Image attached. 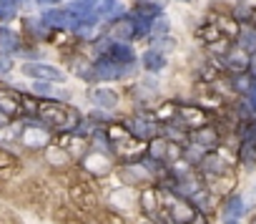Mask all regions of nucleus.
Listing matches in <instances>:
<instances>
[{"label": "nucleus", "mask_w": 256, "mask_h": 224, "mask_svg": "<svg viewBox=\"0 0 256 224\" xmlns=\"http://www.w3.org/2000/svg\"><path fill=\"white\" fill-rule=\"evenodd\" d=\"M141 209H144L148 216H154V214L158 211V191H156V189L141 191Z\"/></svg>", "instance_id": "nucleus-22"}, {"label": "nucleus", "mask_w": 256, "mask_h": 224, "mask_svg": "<svg viewBox=\"0 0 256 224\" xmlns=\"http://www.w3.org/2000/svg\"><path fill=\"white\" fill-rule=\"evenodd\" d=\"M106 61L118 63V66H128V63L134 61V51L128 48L126 43H113V46H108V51H106Z\"/></svg>", "instance_id": "nucleus-12"}, {"label": "nucleus", "mask_w": 256, "mask_h": 224, "mask_svg": "<svg viewBox=\"0 0 256 224\" xmlns=\"http://www.w3.org/2000/svg\"><path fill=\"white\" fill-rule=\"evenodd\" d=\"M108 141H110V146L116 149V154H118L120 159H126V161H136V159H141V154L146 151L144 141L136 139L131 131H128L126 126H120V124L108 126Z\"/></svg>", "instance_id": "nucleus-3"}, {"label": "nucleus", "mask_w": 256, "mask_h": 224, "mask_svg": "<svg viewBox=\"0 0 256 224\" xmlns=\"http://www.w3.org/2000/svg\"><path fill=\"white\" fill-rule=\"evenodd\" d=\"M23 73L30 78H38V81H63V73L48 63H26Z\"/></svg>", "instance_id": "nucleus-9"}, {"label": "nucleus", "mask_w": 256, "mask_h": 224, "mask_svg": "<svg viewBox=\"0 0 256 224\" xmlns=\"http://www.w3.org/2000/svg\"><path fill=\"white\" fill-rule=\"evenodd\" d=\"M196 144H201V149H214L218 144V131L211 129V126H204V129H196Z\"/></svg>", "instance_id": "nucleus-20"}, {"label": "nucleus", "mask_w": 256, "mask_h": 224, "mask_svg": "<svg viewBox=\"0 0 256 224\" xmlns=\"http://www.w3.org/2000/svg\"><path fill=\"white\" fill-rule=\"evenodd\" d=\"M58 146H60L70 159H73V156L86 154V149H88L86 139H83L80 134H70V131H66V134H60V136H58Z\"/></svg>", "instance_id": "nucleus-10"}, {"label": "nucleus", "mask_w": 256, "mask_h": 224, "mask_svg": "<svg viewBox=\"0 0 256 224\" xmlns=\"http://www.w3.org/2000/svg\"><path fill=\"white\" fill-rule=\"evenodd\" d=\"M98 16H100V18H118V16H120V6L116 3V0H100Z\"/></svg>", "instance_id": "nucleus-27"}, {"label": "nucleus", "mask_w": 256, "mask_h": 224, "mask_svg": "<svg viewBox=\"0 0 256 224\" xmlns=\"http://www.w3.org/2000/svg\"><path fill=\"white\" fill-rule=\"evenodd\" d=\"M38 116L43 124H48L50 129H58V131H70L76 124H78V114L70 108V106H63L58 101H40L38 106Z\"/></svg>", "instance_id": "nucleus-2"}, {"label": "nucleus", "mask_w": 256, "mask_h": 224, "mask_svg": "<svg viewBox=\"0 0 256 224\" xmlns=\"http://www.w3.org/2000/svg\"><path fill=\"white\" fill-rule=\"evenodd\" d=\"M13 68V58L8 53H0V71H10Z\"/></svg>", "instance_id": "nucleus-31"}, {"label": "nucleus", "mask_w": 256, "mask_h": 224, "mask_svg": "<svg viewBox=\"0 0 256 224\" xmlns=\"http://www.w3.org/2000/svg\"><path fill=\"white\" fill-rule=\"evenodd\" d=\"M50 41H53L56 46H60V43H66V41H68V36H66V33H53V36H50Z\"/></svg>", "instance_id": "nucleus-36"}, {"label": "nucleus", "mask_w": 256, "mask_h": 224, "mask_svg": "<svg viewBox=\"0 0 256 224\" xmlns=\"http://www.w3.org/2000/svg\"><path fill=\"white\" fill-rule=\"evenodd\" d=\"M241 199H231V204H228V216H236L238 211H241Z\"/></svg>", "instance_id": "nucleus-32"}, {"label": "nucleus", "mask_w": 256, "mask_h": 224, "mask_svg": "<svg viewBox=\"0 0 256 224\" xmlns=\"http://www.w3.org/2000/svg\"><path fill=\"white\" fill-rule=\"evenodd\" d=\"M83 169H86L88 174L106 176V174L113 169V161H110L106 154H100V151H90V154H86V159H83Z\"/></svg>", "instance_id": "nucleus-8"}, {"label": "nucleus", "mask_w": 256, "mask_h": 224, "mask_svg": "<svg viewBox=\"0 0 256 224\" xmlns=\"http://www.w3.org/2000/svg\"><path fill=\"white\" fill-rule=\"evenodd\" d=\"M148 154L156 159V161H178L181 159V146L168 141V139H154L148 144Z\"/></svg>", "instance_id": "nucleus-5"}, {"label": "nucleus", "mask_w": 256, "mask_h": 224, "mask_svg": "<svg viewBox=\"0 0 256 224\" xmlns=\"http://www.w3.org/2000/svg\"><path fill=\"white\" fill-rule=\"evenodd\" d=\"M20 144H23L26 149H46V146L50 144V136H48V131L40 129V126H26L23 134H20Z\"/></svg>", "instance_id": "nucleus-7"}, {"label": "nucleus", "mask_w": 256, "mask_h": 224, "mask_svg": "<svg viewBox=\"0 0 256 224\" xmlns=\"http://www.w3.org/2000/svg\"><path fill=\"white\" fill-rule=\"evenodd\" d=\"M113 36L123 43V41H131V38H136L138 36V26L134 23V21H128V18H120L116 26H113Z\"/></svg>", "instance_id": "nucleus-17"}, {"label": "nucleus", "mask_w": 256, "mask_h": 224, "mask_svg": "<svg viewBox=\"0 0 256 224\" xmlns=\"http://www.w3.org/2000/svg\"><path fill=\"white\" fill-rule=\"evenodd\" d=\"M128 126H131V134H134L136 139H141V141L156 134V124L148 121L146 116H136V119H131V121H128Z\"/></svg>", "instance_id": "nucleus-15"}, {"label": "nucleus", "mask_w": 256, "mask_h": 224, "mask_svg": "<svg viewBox=\"0 0 256 224\" xmlns=\"http://www.w3.org/2000/svg\"><path fill=\"white\" fill-rule=\"evenodd\" d=\"M154 28H156L158 33H166V31H168V21H166V18H161V21H156V23H154Z\"/></svg>", "instance_id": "nucleus-35"}, {"label": "nucleus", "mask_w": 256, "mask_h": 224, "mask_svg": "<svg viewBox=\"0 0 256 224\" xmlns=\"http://www.w3.org/2000/svg\"><path fill=\"white\" fill-rule=\"evenodd\" d=\"M176 116L181 119V124L186 129H204V126H208V114L204 108H198V106H181L176 111Z\"/></svg>", "instance_id": "nucleus-6"}, {"label": "nucleus", "mask_w": 256, "mask_h": 224, "mask_svg": "<svg viewBox=\"0 0 256 224\" xmlns=\"http://www.w3.org/2000/svg\"><path fill=\"white\" fill-rule=\"evenodd\" d=\"M176 111H178V108H176L174 103H164V106L156 111V119H161V121H168V119H174V116H176Z\"/></svg>", "instance_id": "nucleus-28"}, {"label": "nucleus", "mask_w": 256, "mask_h": 224, "mask_svg": "<svg viewBox=\"0 0 256 224\" xmlns=\"http://www.w3.org/2000/svg\"><path fill=\"white\" fill-rule=\"evenodd\" d=\"M18 169H20V161H18L10 151L0 149V181L13 179V176L18 174Z\"/></svg>", "instance_id": "nucleus-14"}, {"label": "nucleus", "mask_w": 256, "mask_h": 224, "mask_svg": "<svg viewBox=\"0 0 256 224\" xmlns=\"http://www.w3.org/2000/svg\"><path fill=\"white\" fill-rule=\"evenodd\" d=\"M13 8H16V0H0V13H3V16L10 13Z\"/></svg>", "instance_id": "nucleus-33"}, {"label": "nucleus", "mask_w": 256, "mask_h": 224, "mask_svg": "<svg viewBox=\"0 0 256 224\" xmlns=\"http://www.w3.org/2000/svg\"><path fill=\"white\" fill-rule=\"evenodd\" d=\"M93 76H96V78H100V81H116V78L126 76V66H118V63H110V61H106V58H103L100 63H96Z\"/></svg>", "instance_id": "nucleus-11"}, {"label": "nucleus", "mask_w": 256, "mask_h": 224, "mask_svg": "<svg viewBox=\"0 0 256 224\" xmlns=\"http://www.w3.org/2000/svg\"><path fill=\"white\" fill-rule=\"evenodd\" d=\"M214 26L221 31V36H224L226 41L238 36V26H236V21L228 18V16H214Z\"/></svg>", "instance_id": "nucleus-19"}, {"label": "nucleus", "mask_w": 256, "mask_h": 224, "mask_svg": "<svg viewBox=\"0 0 256 224\" xmlns=\"http://www.w3.org/2000/svg\"><path fill=\"white\" fill-rule=\"evenodd\" d=\"M248 68H251V71H254V76H256V53L248 58Z\"/></svg>", "instance_id": "nucleus-38"}, {"label": "nucleus", "mask_w": 256, "mask_h": 224, "mask_svg": "<svg viewBox=\"0 0 256 224\" xmlns=\"http://www.w3.org/2000/svg\"><path fill=\"white\" fill-rule=\"evenodd\" d=\"M251 224H256V219H254V221H251Z\"/></svg>", "instance_id": "nucleus-41"}, {"label": "nucleus", "mask_w": 256, "mask_h": 224, "mask_svg": "<svg viewBox=\"0 0 256 224\" xmlns=\"http://www.w3.org/2000/svg\"><path fill=\"white\" fill-rule=\"evenodd\" d=\"M164 66H166V58H164L158 51H148V53L144 56V68H146V71L156 73V71H161Z\"/></svg>", "instance_id": "nucleus-24"}, {"label": "nucleus", "mask_w": 256, "mask_h": 224, "mask_svg": "<svg viewBox=\"0 0 256 224\" xmlns=\"http://www.w3.org/2000/svg\"><path fill=\"white\" fill-rule=\"evenodd\" d=\"M120 179H123L126 184H131V186H141V184H146L151 176L144 171V166H123V169H120Z\"/></svg>", "instance_id": "nucleus-16"}, {"label": "nucleus", "mask_w": 256, "mask_h": 224, "mask_svg": "<svg viewBox=\"0 0 256 224\" xmlns=\"http://www.w3.org/2000/svg\"><path fill=\"white\" fill-rule=\"evenodd\" d=\"M43 3H60V0H43Z\"/></svg>", "instance_id": "nucleus-40"}, {"label": "nucleus", "mask_w": 256, "mask_h": 224, "mask_svg": "<svg viewBox=\"0 0 256 224\" xmlns=\"http://www.w3.org/2000/svg\"><path fill=\"white\" fill-rule=\"evenodd\" d=\"M100 219H103L106 224H126V221H123L118 214H113V211H103V214H100Z\"/></svg>", "instance_id": "nucleus-30"}, {"label": "nucleus", "mask_w": 256, "mask_h": 224, "mask_svg": "<svg viewBox=\"0 0 256 224\" xmlns=\"http://www.w3.org/2000/svg\"><path fill=\"white\" fill-rule=\"evenodd\" d=\"M158 209L171 224H194V219H196V209L186 199L174 194L171 189L158 191Z\"/></svg>", "instance_id": "nucleus-1"}, {"label": "nucleus", "mask_w": 256, "mask_h": 224, "mask_svg": "<svg viewBox=\"0 0 256 224\" xmlns=\"http://www.w3.org/2000/svg\"><path fill=\"white\" fill-rule=\"evenodd\" d=\"M93 103L100 106V108H116L118 96H116L113 91H108V88H96V91H93Z\"/></svg>", "instance_id": "nucleus-21"}, {"label": "nucleus", "mask_w": 256, "mask_h": 224, "mask_svg": "<svg viewBox=\"0 0 256 224\" xmlns=\"http://www.w3.org/2000/svg\"><path fill=\"white\" fill-rule=\"evenodd\" d=\"M226 66H228L231 71H244V68H248V58H246V53H241V48H238V51H231V53L226 56Z\"/></svg>", "instance_id": "nucleus-25"}, {"label": "nucleus", "mask_w": 256, "mask_h": 224, "mask_svg": "<svg viewBox=\"0 0 256 224\" xmlns=\"http://www.w3.org/2000/svg\"><path fill=\"white\" fill-rule=\"evenodd\" d=\"M0 114H6L8 119L18 116L20 114V96L6 91V88H0Z\"/></svg>", "instance_id": "nucleus-13"}, {"label": "nucleus", "mask_w": 256, "mask_h": 224, "mask_svg": "<svg viewBox=\"0 0 256 224\" xmlns=\"http://www.w3.org/2000/svg\"><path fill=\"white\" fill-rule=\"evenodd\" d=\"M46 161H48L50 166H56V169H63V166H68L73 159H70L60 146H46Z\"/></svg>", "instance_id": "nucleus-18"}, {"label": "nucleus", "mask_w": 256, "mask_h": 224, "mask_svg": "<svg viewBox=\"0 0 256 224\" xmlns=\"http://www.w3.org/2000/svg\"><path fill=\"white\" fill-rule=\"evenodd\" d=\"M251 21H254V26H256V11H254V13H251Z\"/></svg>", "instance_id": "nucleus-39"}, {"label": "nucleus", "mask_w": 256, "mask_h": 224, "mask_svg": "<svg viewBox=\"0 0 256 224\" xmlns=\"http://www.w3.org/2000/svg\"><path fill=\"white\" fill-rule=\"evenodd\" d=\"M201 41H206V43H211V46H216L218 41H226L224 36H221V31L214 26V23H206L204 28H198V33H196Z\"/></svg>", "instance_id": "nucleus-23"}, {"label": "nucleus", "mask_w": 256, "mask_h": 224, "mask_svg": "<svg viewBox=\"0 0 256 224\" xmlns=\"http://www.w3.org/2000/svg\"><path fill=\"white\" fill-rule=\"evenodd\" d=\"M20 103L26 106V111H28V114H38V106H40V101H38V98H30V96H20Z\"/></svg>", "instance_id": "nucleus-29"}, {"label": "nucleus", "mask_w": 256, "mask_h": 224, "mask_svg": "<svg viewBox=\"0 0 256 224\" xmlns=\"http://www.w3.org/2000/svg\"><path fill=\"white\" fill-rule=\"evenodd\" d=\"M18 43H20V38H18L10 28H0V48H3L6 53H8V51H16Z\"/></svg>", "instance_id": "nucleus-26"}, {"label": "nucleus", "mask_w": 256, "mask_h": 224, "mask_svg": "<svg viewBox=\"0 0 256 224\" xmlns=\"http://www.w3.org/2000/svg\"><path fill=\"white\" fill-rule=\"evenodd\" d=\"M138 13H141V16H146V18H151V16H156V13H158V8H156V6H141V8H138Z\"/></svg>", "instance_id": "nucleus-34"}, {"label": "nucleus", "mask_w": 256, "mask_h": 224, "mask_svg": "<svg viewBox=\"0 0 256 224\" xmlns=\"http://www.w3.org/2000/svg\"><path fill=\"white\" fill-rule=\"evenodd\" d=\"M68 194H70L73 206L80 209V211H90V209H96V204H98V191H96V186H93L90 181H86L83 176L70 184Z\"/></svg>", "instance_id": "nucleus-4"}, {"label": "nucleus", "mask_w": 256, "mask_h": 224, "mask_svg": "<svg viewBox=\"0 0 256 224\" xmlns=\"http://www.w3.org/2000/svg\"><path fill=\"white\" fill-rule=\"evenodd\" d=\"M8 124H10V119H8L6 114H0V129H6Z\"/></svg>", "instance_id": "nucleus-37"}]
</instances>
